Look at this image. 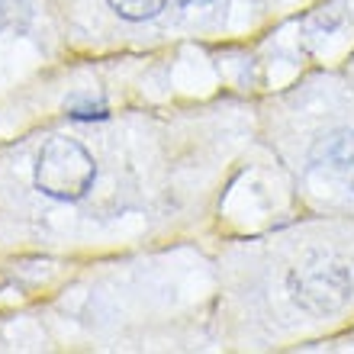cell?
<instances>
[{"mask_svg": "<svg viewBox=\"0 0 354 354\" xmlns=\"http://www.w3.org/2000/svg\"><path fill=\"white\" fill-rule=\"evenodd\" d=\"M354 326V216L319 213L225 254V338L280 348Z\"/></svg>", "mask_w": 354, "mask_h": 354, "instance_id": "6da1fadb", "label": "cell"}, {"mask_svg": "<svg viewBox=\"0 0 354 354\" xmlns=\"http://www.w3.org/2000/svg\"><path fill=\"white\" fill-rule=\"evenodd\" d=\"M270 149L287 165L297 194L319 213L354 216V84L316 75L264 113Z\"/></svg>", "mask_w": 354, "mask_h": 354, "instance_id": "7a4b0ae2", "label": "cell"}, {"mask_svg": "<svg viewBox=\"0 0 354 354\" xmlns=\"http://www.w3.org/2000/svg\"><path fill=\"white\" fill-rule=\"evenodd\" d=\"M97 168L84 145L55 136L42 145L36 158V187L52 200H81L91 190Z\"/></svg>", "mask_w": 354, "mask_h": 354, "instance_id": "3957f363", "label": "cell"}, {"mask_svg": "<svg viewBox=\"0 0 354 354\" xmlns=\"http://www.w3.org/2000/svg\"><path fill=\"white\" fill-rule=\"evenodd\" d=\"M110 7L116 10L122 19L145 23V19L161 17V13L171 7V0H110Z\"/></svg>", "mask_w": 354, "mask_h": 354, "instance_id": "277c9868", "label": "cell"}, {"mask_svg": "<svg viewBox=\"0 0 354 354\" xmlns=\"http://www.w3.org/2000/svg\"><path fill=\"white\" fill-rule=\"evenodd\" d=\"M68 113H71L75 120H103V116H106V110H103L100 103H77V100L68 106Z\"/></svg>", "mask_w": 354, "mask_h": 354, "instance_id": "5b68a950", "label": "cell"}, {"mask_svg": "<svg viewBox=\"0 0 354 354\" xmlns=\"http://www.w3.org/2000/svg\"><path fill=\"white\" fill-rule=\"evenodd\" d=\"M345 75H348V77H351V84H354V55H351V58H348V68H345Z\"/></svg>", "mask_w": 354, "mask_h": 354, "instance_id": "8992f818", "label": "cell"}]
</instances>
